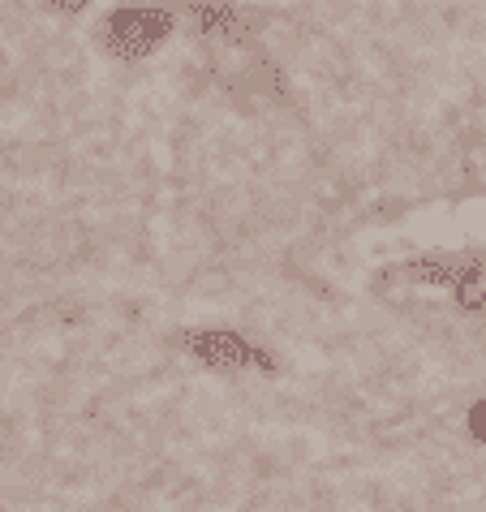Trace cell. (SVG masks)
<instances>
[{"label": "cell", "mask_w": 486, "mask_h": 512, "mask_svg": "<svg viewBox=\"0 0 486 512\" xmlns=\"http://www.w3.org/2000/svg\"><path fill=\"white\" fill-rule=\"evenodd\" d=\"M469 431H474L478 439H486V401L469 409Z\"/></svg>", "instance_id": "cell-1"}]
</instances>
